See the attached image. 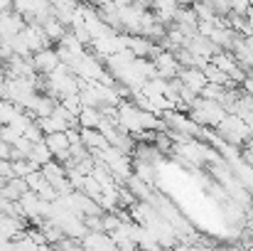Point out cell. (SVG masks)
I'll use <instances>...</instances> for the list:
<instances>
[{"label":"cell","mask_w":253,"mask_h":251,"mask_svg":"<svg viewBox=\"0 0 253 251\" xmlns=\"http://www.w3.org/2000/svg\"><path fill=\"white\" fill-rule=\"evenodd\" d=\"M226 113H229V111H226V106H224L221 101L204 99V96H199V99L192 103V108H189V116H192L199 126H204V128H216V126L224 121Z\"/></svg>","instance_id":"obj_1"},{"label":"cell","mask_w":253,"mask_h":251,"mask_svg":"<svg viewBox=\"0 0 253 251\" xmlns=\"http://www.w3.org/2000/svg\"><path fill=\"white\" fill-rule=\"evenodd\" d=\"M216 133L226 141V143H234V146H246L253 136V128L239 116V113H226L224 121L216 126Z\"/></svg>","instance_id":"obj_2"},{"label":"cell","mask_w":253,"mask_h":251,"mask_svg":"<svg viewBox=\"0 0 253 251\" xmlns=\"http://www.w3.org/2000/svg\"><path fill=\"white\" fill-rule=\"evenodd\" d=\"M153 62H155V67H158V77H163V79H174V77H179V72H182V64H179L177 54L169 52V50H160V52L153 57Z\"/></svg>","instance_id":"obj_3"},{"label":"cell","mask_w":253,"mask_h":251,"mask_svg":"<svg viewBox=\"0 0 253 251\" xmlns=\"http://www.w3.org/2000/svg\"><path fill=\"white\" fill-rule=\"evenodd\" d=\"M27 27V22H25V17H22V12H2L0 15V37H2V42H10L15 35H20L22 30Z\"/></svg>","instance_id":"obj_4"},{"label":"cell","mask_w":253,"mask_h":251,"mask_svg":"<svg viewBox=\"0 0 253 251\" xmlns=\"http://www.w3.org/2000/svg\"><path fill=\"white\" fill-rule=\"evenodd\" d=\"M44 143L49 146V151L54 153V158L59 160V163H67L69 158H72V153H69V138H67V131H54V133H47L44 136Z\"/></svg>","instance_id":"obj_5"},{"label":"cell","mask_w":253,"mask_h":251,"mask_svg":"<svg viewBox=\"0 0 253 251\" xmlns=\"http://www.w3.org/2000/svg\"><path fill=\"white\" fill-rule=\"evenodd\" d=\"M32 62H35V69L40 72V74H49V72H54L57 67H59V54L54 52V50H49V47H44V50H40V52H35L32 54Z\"/></svg>","instance_id":"obj_6"},{"label":"cell","mask_w":253,"mask_h":251,"mask_svg":"<svg viewBox=\"0 0 253 251\" xmlns=\"http://www.w3.org/2000/svg\"><path fill=\"white\" fill-rule=\"evenodd\" d=\"M187 50L192 52V54H197V57H204V59H211L216 52H219V47L209 40V37H202V35H194V37H189V42H187Z\"/></svg>","instance_id":"obj_7"},{"label":"cell","mask_w":253,"mask_h":251,"mask_svg":"<svg viewBox=\"0 0 253 251\" xmlns=\"http://www.w3.org/2000/svg\"><path fill=\"white\" fill-rule=\"evenodd\" d=\"M179 79H182V84H187L192 91L202 94V89H204V84H207V74H204L202 67H182Z\"/></svg>","instance_id":"obj_8"},{"label":"cell","mask_w":253,"mask_h":251,"mask_svg":"<svg viewBox=\"0 0 253 251\" xmlns=\"http://www.w3.org/2000/svg\"><path fill=\"white\" fill-rule=\"evenodd\" d=\"M17 202H20V207H22V212H25L27 219L35 217V214H40V202H42V197L37 195V190H27Z\"/></svg>","instance_id":"obj_9"},{"label":"cell","mask_w":253,"mask_h":251,"mask_svg":"<svg viewBox=\"0 0 253 251\" xmlns=\"http://www.w3.org/2000/svg\"><path fill=\"white\" fill-rule=\"evenodd\" d=\"M204 74H207V82H214V84H221V86H239V84L234 82L224 69H219L214 62H207V67H204Z\"/></svg>","instance_id":"obj_10"},{"label":"cell","mask_w":253,"mask_h":251,"mask_svg":"<svg viewBox=\"0 0 253 251\" xmlns=\"http://www.w3.org/2000/svg\"><path fill=\"white\" fill-rule=\"evenodd\" d=\"M82 141H84V146L88 151L91 148H106V146H111L108 138L98 128H84V126H82Z\"/></svg>","instance_id":"obj_11"},{"label":"cell","mask_w":253,"mask_h":251,"mask_svg":"<svg viewBox=\"0 0 253 251\" xmlns=\"http://www.w3.org/2000/svg\"><path fill=\"white\" fill-rule=\"evenodd\" d=\"M42 27H44V32L49 35V40H52V42H59V40L67 35V25H64L59 17H54V12L42 22Z\"/></svg>","instance_id":"obj_12"},{"label":"cell","mask_w":253,"mask_h":251,"mask_svg":"<svg viewBox=\"0 0 253 251\" xmlns=\"http://www.w3.org/2000/svg\"><path fill=\"white\" fill-rule=\"evenodd\" d=\"M101 121H103V113H101V108H96V106H84L82 113H79V123H82L84 128H98Z\"/></svg>","instance_id":"obj_13"},{"label":"cell","mask_w":253,"mask_h":251,"mask_svg":"<svg viewBox=\"0 0 253 251\" xmlns=\"http://www.w3.org/2000/svg\"><path fill=\"white\" fill-rule=\"evenodd\" d=\"M133 172H135L140 180H145L148 185H153V187H155V163L135 160V163H133Z\"/></svg>","instance_id":"obj_14"},{"label":"cell","mask_w":253,"mask_h":251,"mask_svg":"<svg viewBox=\"0 0 253 251\" xmlns=\"http://www.w3.org/2000/svg\"><path fill=\"white\" fill-rule=\"evenodd\" d=\"M20 111H25V108H22V106H17L15 101H10V99H0V126L10 123Z\"/></svg>","instance_id":"obj_15"},{"label":"cell","mask_w":253,"mask_h":251,"mask_svg":"<svg viewBox=\"0 0 253 251\" xmlns=\"http://www.w3.org/2000/svg\"><path fill=\"white\" fill-rule=\"evenodd\" d=\"M52 158H54V153L49 151V146H47L44 141H40V143H35V146H32L30 160H35L37 165H44V163H49Z\"/></svg>","instance_id":"obj_16"},{"label":"cell","mask_w":253,"mask_h":251,"mask_svg":"<svg viewBox=\"0 0 253 251\" xmlns=\"http://www.w3.org/2000/svg\"><path fill=\"white\" fill-rule=\"evenodd\" d=\"M42 172H44V177H47L49 182H54V180H59V177L67 175V167H64V163H59L57 158H52L49 163L42 165Z\"/></svg>","instance_id":"obj_17"},{"label":"cell","mask_w":253,"mask_h":251,"mask_svg":"<svg viewBox=\"0 0 253 251\" xmlns=\"http://www.w3.org/2000/svg\"><path fill=\"white\" fill-rule=\"evenodd\" d=\"M59 45H62V47H67V50H72L74 54H84V42L74 35V30H69V32L59 40Z\"/></svg>","instance_id":"obj_18"},{"label":"cell","mask_w":253,"mask_h":251,"mask_svg":"<svg viewBox=\"0 0 253 251\" xmlns=\"http://www.w3.org/2000/svg\"><path fill=\"white\" fill-rule=\"evenodd\" d=\"M194 10H197V15H199V20H216L219 15H216V10L211 7V2L209 0H194Z\"/></svg>","instance_id":"obj_19"},{"label":"cell","mask_w":253,"mask_h":251,"mask_svg":"<svg viewBox=\"0 0 253 251\" xmlns=\"http://www.w3.org/2000/svg\"><path fill=\"white\" fill-rule=\"evenodd\" d=\"M224 94H226V86L214 84V82H207L199 96H204V99H214V101H221V99H224Z\"/></svg>","instance_id":"obj_20"},{"label":"cell","mask_w":253,"mask_h":251,"mask_svg":"<svg viewBox=\"0 0 253 251\" xmlns=\"http://www.w3.org/2000/svg\"><path fill=\"white\" fill-rule=\"evenodd\" d=\"M32 121H35V118H32V116H30L27 111H20V113H17V116H15L12 121H10V126H12V128H15L17 133H25V131H27V126H30Z\"/></svg>","instance_id":"obj_21"},{"label":"cell","mask_w":253,"mask_h":251,"mask_svg":"<svg viewBox=\"0 0 253 251\" xmlns=\"http://www.w3.org/2000/svg\"><path fill=\"white\" fill-rule=\"evenodd\" d=\"M42 133H44V131L40 128V123H37V121H32V123L27 126V131H25L22 136H27V138H30L32 143H40V141H44V136H42Z\"/></svg>","instance_id":"obj_22"},{"label":"cell","mask_w":253,"mask_h":251,"mask_svg":"<svg viewBox=\"0 0 253 251\" xmlns=\"http://www.w3.org/2000/svg\"><path fill=\"white\" fill-rule=\"evenodd\" d=\"M20 136H22V133H17V131H15V128H12L10 123L0 126V138H2L5 143H10V146H12V143H15V141H17Z\"/></svg>","instance_id":"obj_23"},{"label":"cell","mask_w":253,"mask_h":251,"mask_svg":"<svg viewBox=\"0 0 253 251\" xmlns=\"http://www.w3.org/2000/svg\"><path fill=\"white\" fill-rule=\"evenodd\" d=\"M209 2H211V7L216 10V15H229V12H234L231 0H209Z\"/></svg>","instance_id":"obj_24"},{"label":"cell","mask_w":253,"mask_h":251,"mask_svg":"<svg viewBox=\"0 0 253 251\" xmlns=\"http://www.w3.org/2000/svg\"><path fill=\"white\" fill-rule=\"evenodd\" d=\"M10 177H15L12 160H0V180H10Z\"/></svg>","instance_id":"obj_25"},{"label":"cell","mask_w":253,"mask_h":251,"mask_svg":"<svg viewBox=\"0 0 253 251\" xmlns=\"http://www.w3.org/2000/svg\"><path fill=\"white\" fill-rule=\"evenodd\" d=\"M231 7H234V12L246 15V12H249V7H251V0H231Z\"/></svg>","instance_id":"obj_26"},{"label":"cell","mask_w":253,"mask_h":251,"mask_svg":"<svg viewBox=\"0 0 253 251\" xmlns=\"http://www.w3.org/2000/svg\"><path fill=\"white\" fill-rule=\"evenodd\" d=\"M0 160H12V146L0 138Z\"/></svg>","instance_id":"obj_27"},{"label":"cell","mask_w":253,"mask_h":251,"mask_svg":"<svg viewBox=\"0 0 253 251\" xmlns=\"http://www.w3.org/2000/svg\"><path fill=\"white\" fill-rule=\"evenodd\" d=\"M12 7V0H0V12H7Z\"/></svg>","instance_id":"obj_28"},{"label":"cell","mask_w":253,"mask_h":251,"mask_svg":"<svg viewBox=\"0 0 253 251\" xmlns=\"http://www.w3.org/2000/svg\"><path fill=\"white\" fill-rule=\"evenodd\" d=\"M93 7H101V5H106V2H113V0H88Z\"/></svg>","instance_id":"obj_29"},{"label":"cell","mask_w":253,"mask_h":251,"mask_svg":"<svg viewBox=\"0 0 253 251\" xmlns=\"http://www.w3.org/2000/svg\"><path fill=\"white\" fill-rule=\"evenodd\" d=\"M244 42L249 45V50H251V52H253V35H246V37H244Z\"/></svg>","instance_id":"obj_30"},{"label":"cell","mask_w":253,"mask_h":251,"mask_svg":"<svg viewBox=\"0 0 253 251\" xmlns=\"http://www.w3.org/2000/svg\"><path fill=\"white\" fill-rule=\"evenodd\" d=\"M116 5H130V2H135V0H113Z\"/></svg>","instance_id":"obj_31"},{"label":"cell","mask_w":253,"mask_h":251,"mask_svg":"<svg viewBox=\"0 0 253 251\" xmlns=\"http://www.w3.org/2000/svg\"><path fill=\"white\" fill-rule=\"evenodd\" d=\"M5 182H7V180H0V187H2V185H5Z\"/></svg>","instance_id":"obj_32"}]
</instances>
